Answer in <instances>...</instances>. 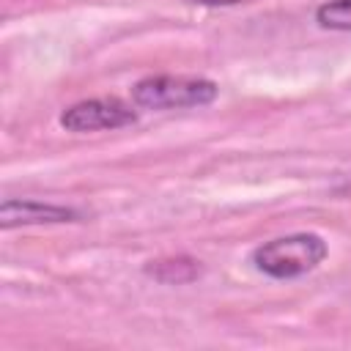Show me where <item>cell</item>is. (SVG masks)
<instances>
[{"label":"cell","mask_w":351,"mask_h":351,"mask_svg":"<svg viewBox=\"0 0 351 351\" xmlns=\"http://www.w3.org/2000/svg\"><path fill=\"white\" fill-rule=\"evenodd\" d=\"M326 255L329 244L324 241V236L313 230H299L258 244L250 261L261 274L271 280H296L315 271L326 261Z\"/></svg>","instance_id":"obj_1"},{"label":"cell","mask_w":351,"mask_h":351,"mask_svg":"<svg viewBox=\"0 0 351 351\" xmlns=\"http://www.w3.org/2000/svg\"><path fill=\"white\" fill-rule=\"evenodd\" d=\"M137 110H189L217 101L219 85L197 74H151L132 85Z\"/></svg>","instance_id":"obj_2"},{"label":"cell","mask_w":351,"mask_h":351,"mask_svg":"<svg viewBox=\"0 0 351 351\" xmlns=\"http://www.w3.org/2000/svg\"><path fill=\"white\" fill-rule=\"evenodd\" d=\"M60 126L74 134L88 132H107V129H123L137 121V110L115 96H99V99H82L74 101L60 112Z\"/></svg>","instance_id":"obj_3"},{"label":"cell","mask_w":351,"mask_h":351,"mask_svg":"<svg viewBox=\"0 0 351 351\" xmlns=\"http://www.w3.org/2000/svg\"><path fill=\"white\" fill-rule=\"evenodd\" d=\"M82 222V211L60 203H44L33 197H5L0 206V228H27V225H66Z\"/></svg>","instance_id":"obj_4"},{"label":"cell","mask_w":351,"mask_h":351,"mask_svg":"<svg viewBox=\"0 0 351 351\" xmlns=\"http://www.w3.org/2000/svg\"><path fill=\"white\" fill-rule=\"evenodd\" d=\"M145 277L162 282V285H186L195 282L197 277H203V263L192 255H167V258H156L148 261L143 266Z\"/></svg>","instance_id":"obj_5"},{"label":"cell","mask_w":351,"mask_h":351,"mask_svg":"<svg viewBox=\"0 0 351 351\" xmlns=\"http://www.w3.org/2000/svg\"><path fill=\"white\" fill-rule=\"evenodd\" d=\"M315 22L324 30L351 33V0H326L315 8Z\"/></svg>","instance_id":"obj_6"},{"label":"cell","mask_w":351,"mask_h":351,"mask_svg":"<svg viewBox=\"0 0 351 351\" xmlns=\"http://www.w3.org/2000/svg\"><path fill=\"white\" fill-rule=\"evenodd\" d=\"M189 3H197V5H239V3H250V0H189Z\"/></svg>","instance_id":"obj_7"}]
</instances>
